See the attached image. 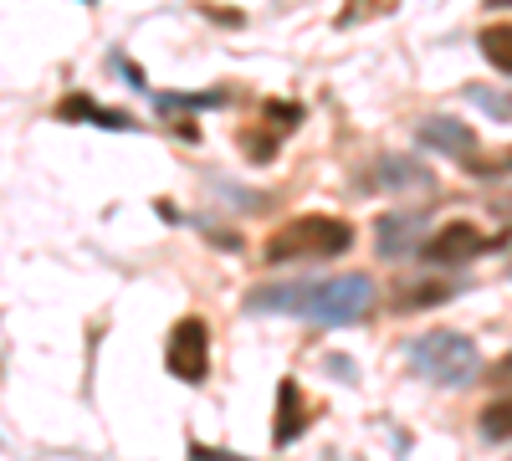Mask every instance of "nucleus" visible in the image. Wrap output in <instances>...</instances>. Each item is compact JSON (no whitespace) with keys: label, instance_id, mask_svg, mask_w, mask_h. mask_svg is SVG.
Wrapping results in <instances>:
<instances>
[{"label":"nucleus","instance_id":"9d476101","mask_svg":"<svg viewBox=\"0 0 512 461\" xmlns=\"http://www.w3.org/2000/svg\"><path fill=\"white\" fill-rule=\"evenodd\" d=\"M477 426H482V436H487V441H512V390L482 405Z\"/></svg>","mask_w":512,"mask_h":461},{"label":"nucleus","instance_id":"20e7f679","mask_svg":"<svg viewBox=\"0 0 512 461\" xmlns=\"http://www.w3.org/2000/svg\"><path fill=\"white\" fill-rule=\"evenodd\" d=\"M164 369L185 385H200L210 374V328H205V318H180L175 323V333H169V344H164Z\"/></svg>","mask_w":512,"mask_h":461},{"label":"nucleus","instance_id":"6e6552de","mask_svg":"<svg viewBox=\"0 0 512 461\" xmlns=\"http://www.w3.org/2000/svg\"><path fill=\"white\" fill-rule=\"evenodd\" d=\"M303 421H308L303 390H297L292 380H282V390H277V426H272V441H277V446L297 441V436H303Z\"/></svg>","mask_w":512,"mask_h":461},{"label":"nucleus","instance_id":"f8f14e48","mask_svg":"<svg viewBox=\"0 0 512 461\" xmlns=\"http://www.w3.org/2000/svg\"><path fill=\"white\" fill-rule=\"evenodd\" d=\"M221 108V93H159V113H205Z\"/></svg>","mask_w":512,"mask_h":461},{"label":"nucleus","instance_id":"2eb2a0df","mask_svg":"<svg viewBox=\"0 0 512 461\" xmlns=\"http://www.w3.org/2000/svg\"><path fill=\"white\" fill-rule=\"evenodd\" d=\"M267 123L272 129H297V123H303V108L297 103H267Z\"/></svg>","mask_w":512,"mask_h":461},{"label":"nucleus","instance_id":"1a4fd4ad","mask_svg":"<svg viewBox=\"0 0 512 461\" xmlns=\"http://www.w3.org/2000/svg\"><path fill=\"white\" fill-rule=\"evenodd\" d=\"M374 246L384 251V257H405V251L415 246V216H384L379 231H374Z\"/></svg>","mask_w":512,"mask_h":461},{"label":"nucleus","instance_id":"4468645a","mask_svg":"<svg viewBox=\"0 0 512 461\" xmlns=\"http://www.w3.org/2000/svg\"><path fill=\"white\" fill-rule=\"evenodd\" d=\"M400 0H349V11L338 16V26H354L359 16H384V11H395Z\"/></svg>","mask_w":512,"mask_h":461},{"label":"nucleus","instance_id":"a211bd4d","mask_svg":"<svg viewBox=\"0 0 512 461\" xmlns=\"http://www.w3.org/2000/svg\"><path fill=\"white\" fill-rule=\"evenodd\" d=\"M492 385H512V354L492 364Z\"/></svg>","mask_w":512,"mask_h":461},{"label":"nucleus","instance_id":"6ab92c4d","mask_svg":"<svg viewBox=\"0 0 512 461\" xmlns=\"http://www.w3.org/2000/svg\"><path fill=\"white\" fill-rule=\"evenodd\" d=\"M205 16H216V21H226V26H241V11H221V6H200Z\"/></svg>","mask_w":512,"mask_h":461},{"label":"nucleus","instance_id":"f257e3e1","mask_svg":"<svg viewBox=\"0 0 512 461\" xmlns=\"http://www.w3.org/2000/svg\"><path fill=\"white\" fill-rule=\"evenodd\" d=\"M251 313H292L308 323H328L344 328L359 323L374 308V282L364 272H344V277H323V282H277V287H256L246 298Z\"/></svg>","mask_w":512,"mask_h":461},{"label":"nucleus","instance_id":"9b49d317","mask_svg":"<svg viewBox=\"0 0 512 461\" xmlns=\"http://www.w3.org/2000/svg\"><path fill=\"white\" fill-rule=\"evenodd\" d=\"M482 57H487L502 77H512V26H507V21H497V26L482 31Z\"/></svg>","mask_w":512,"mask_h":461},{"label":"nucleus","instance_id":"f03ea898","mask_svg":"<svg viewBox=\"0 0 512 461\" xmlns=\"http://www.w3.org/2000/svg\"><path fill=\"white\" fill-rule=\"evenodd\" d=\"M354 246V226L344 216H297L267 241V262H328Z\"/></svg>","mask_w":512,"mask_h":461},{"label":"nucleus","instance_id":"f3484780","mask_svg":"<svg viewBox=\"0 0 512 461\" xmlns=\"http://www.w3.org/2000/svg\"><path fill=\"white\" fill-rule=\"evenodd\" d=\"M93 108H98L93 98H67L57 113H62V118H93Z\"/></svg>","mask_w":512,"mask_h":461},{"label":"nucleus","instance_id":"0eeeda50","mask_svg":"<svg viewBox=\"0 0 512 461\" xmlns=\"http://www.w3.org/2000/svg\"><path fill=\"white\" fill-rule=\"evenodd\" d=\"M420 144H425V149H441V154H451V159H461V164L477 159V134L466 129L461 118H425V123H420Z\"/></svg>","mask_w":512,"mask_h":461},{"label":"nucleus","instance_id":"7ed1b4c3","mask_svg":"<svg viewBox=\"0 0 512 461\" xmlns=\"http://www.w3.org/2000/svg\"><path fill=\"white\" fill-rule=\"evenodd\" d=\"M410 354V369L425 374L436 385H466L477 374V344L466 333H451V328H431L405 349Z\"/></svg>","mask_w":512,"mask_h":461},{"label":"nucleus","instance_id":"dca6fc26","mask_svg":"<svg viewBox=\"0 0 512 461\" xmlns=\"http://www.w3.org/2000/svg\"><path fill=\"white\" fill-rule=\"evenodd\" d=\"M472 98H477V103H487V113H492V118H507V123H512V98L487 93V88H472Z\"/></svg>","mask_w":512,"mask_h":461},{"label":"nucleus","instance_id":"39448f33","mask_svg":"<svg viewBox=\"0 0 512 461\" xmlns=\"http://www.w3.org/2000/svg\"><path fill=\"white\" fill-rule=\"evenodd\" d=\"M487 246H497L487 231H477L472 221H451V226H441L431 241L420 246V257L431 262V267H456V262H472V257H482Z\"/></svg>","mask_w":512,"mask_h":461},{"label":"nucleus","instance_id":"423d86ee","mask_svg":"<svg viewBox=\"0 0 512 461\" xmlns=\"http://www.w3.org/2000/svg\"><path fill=\"white\" fill-rule=\"evenodd\" d=\"M369 185L374 190H436V175L425 170L420 159H410V154H384V159H374V170H369Z\"/></svg>","mask_w":512,"mask_h":461},{"label":"nucleus","instance_id":"ddd939ff","mask_svg":"<svg viewBox=\"0 0 512 461\" xmlns=\"http://www.w3.org/2000/svg\"><path fill=\"white\" fill-rule=\"evenodd\" d=\"M451 298V282H431V287H415V292H400V313H410V308H425V303H446Z\"/></svg>","mask_w":512,"mask_h":461}]
</instances>
